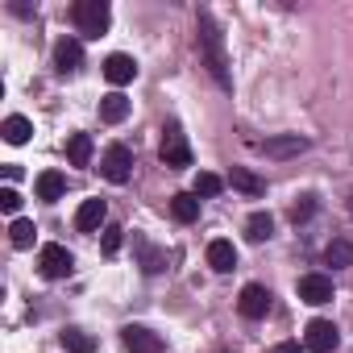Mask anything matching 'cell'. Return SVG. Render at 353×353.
<instances>
[{
    "label": "cell",
    "instance_id": "obj_1",
    "mask_svg": "<svg viewBox=\"0 0 353 353\" xmlns=\"http://www.w3.org/2000/svg\"><path fill=\"white\" fill-rule=\"evenodd\" d=\"M196 46H200V63L208 67V75L229 92L233 88V75H229V54H225V34L216 26L212 13H200L196 17Z\"/></svg>",
    "mask_w": 353,
    "mask_h": 353
},
{
    "label": "cell",
    "instance_id": "obj_2",
    "mask_svg": "<svg viewBox=\"0 0 353 353\" xmlns=\"http://www.w3.org/2000/svg\"><path fill=\"white\" fill-rule=\"evenodd\" d=\"M71 17H75L83 38H100L108 30V21H112V9H108V0H79L71 9Z\"/></svg>",
    "mask_w": 353,
    "mask_h": 353
},
{
    "label": "cell",
    "instance_id": "obj_3",
    "mask_svg": "<svg viewBox=\"0 0 353 353\" xmlns=\"http://www.w3.org/2000/svg\"><path fill=\"white\" fill-rule=\"evenodd\" d=\"M100 170H104V179L108 183H125L129 179V170H133V150L129 145H108L104 150V158H100Z\"/></svg>",
    "mask_w": 353,
    "mask_h": 353
},
{
    "label": "cell",
    "instance_id": "obj_4",
    "mask_svg": "<svg viewBox=\"0 0 353 353\" xmlns=\"http://www.w3.org/2000/svg\"><path fill=\"white\" fill-rule=\"evenodd\" d=\"M303 345H307L312 353H332V349L341 345V332H336L332 320H312V324L303 328Z\"/></svg>",
    "mask_w": 353,
    "mask_h": 353
},
{
    "label": "cell",
    "instance_id": "obj_5",
    "mask_svg": "<svg viewBox=\"0 0 353 353\" xmlns=\"http://www.w3.org/2000/svg\"><path fill=\"white\" fill-rule=\"evenodd\" d=\"M162 162L166 166H192V145H188V137H183L179 125H170L162 133Z\"/></svg>",
    "mask_w": 353,
    "mask_h": 353
},
{
    "label": "cell",
    "instance_id": "obj_6",
    "mask_svg": "<svg viewBox=\"0 0 353 353\" xmlns=\"http://www.w3.org/2000/svg\"><path fill=\"white\" fill-rule=\"evenodd\" d=\"M71 270H75V258H71L67 245H59V241L42 245V274L46 279H67Z\"/></svg>",
    "mask_w": 353,
    "mask_h": 353
},
{
    "label": "cell",
    "instance_id": "obj_7",
    "mask_svg": "<svg viewBox=\"0 0 353 353\" xmlns=\"http://www.w3.org/2000/svg\"><path fill=\"white\" fill-rule=\"evenodd\" d=\"M121 341H125L129 353H162V336L150 332L145 324H125L121 328Z\"/></svg>",
    "mask_w": 353,
    "mask_h": 353
},
{
    "label": "cell",
    "instance_id": "obj_8",
    "mask_svg": "<svg viewBox=\"0 0 353 353\" xmlns=\"http://www.w3.org/2000/svg\"><path fill=\"white\" fill-rule=\"evenodd\" d=\"M258 150H262L266 158H295V154L307 150V137H299V133H279V137L258 141Z\"/></svg>",
    "mask_w": 353,
    "mask_h": 353
},
{
    "label": "cell",
    "instance_id": "obj_9",
    "mask_svg": "<svg viewBox=\"0 0 353 353\" xmlns=\"http://www.w3.org/2000/svg\"><path fill=\"white\" fill-rule=\"evenodd\" d=\"M237 307H241V316H245V320H262V316L270 312V291H266L262 283H250V287H241Z\"/></svg>",
    "mask_w": 353,
    "mask_h": 353
},
{
    "label": "cell",
    "instance_id": "obj_10",
    "mask_svg": "<svg viewBox=\"0 0 353 353\" xmlns=\"http://www.w3.org/2000/svg\"><path fill=\"white\" fill-rule=\"evenodd\" d=\"M299 299L312 303V307L328 303V299H332V279H328V274H303V279H299Z\"/></svg>",
    "mask_w": 353,
    "mask_h": 353
},
{
    "label": "cell",
    "instance_id": "obj_11",
    "mask_svg": "<svg viewBox=\"0 0 353 353\" xmlns=\"http://www.w3.org/2000/svg\"><path fill=\"white\" fill-rule=\"evenodd\" d=\"M83 67V46L75 42V38H63L59 46H54V71L59 75H75Z\"/></svg>",
    "mask_w": 353,
    "mask_h": 353
},
{
    "label": "cell",
    "instance_id": "obj_12",
    "mask_svg": "<svg viewBox=\"0 0 353 353\" xmlns=\"http://www.w3.org/2000/svg\"><path fill=\"white\" fill-rule=\"evenodd\" d=\"M104 216H108V204L104 200H83L79 212H75V229L79 233H96L104 225Z\"/></svg>",
    "mask_w": 353,
    "mask_h": 353
},
{
    "label": "cell",
    "instance_id": "obj_13",
    "mask_svg": "<svg viewBox=\"0 0 353 353\" xmlns=\"http://www.w3.org/2000/svg\"><path fill=\"white\" fill-rule=\"evenodd\" d=\"M133 75H137V63H133L129 54H108V59H104V79H108V83L125 88Z\"/></svg>",
    "mask_w": 353,
    "mask_h": 353
},
{
    "label": "cell",
    "instance_id": "obj_14",
    "mask_svg": "<svg viewBox=\"0 0 353 353\" xmlns=\"http://www.w3.org/2000/svg\"><path fill=\"white\" fill-rule=\"evenodd\" d=\"M208 266H212L216 274H229V270L237 266V250H233V241L216 237V241L208 245Z\"/></svg>",
    "mask_w": 353,
    "mask_h": 353
},
{
    "label": "cell",
    "instance_id": "obj_15",
    "mask_svg": "<svg viewBox=\"0 0 353 353\" xmlns=\"http://www.w3.org/2000/svg\"><path fill=\"white\" fill-rule=\"evenodd\" d=\"M63 192H67V179H63L59 170H42L38 174V200L54 204V200H63Z\"/></svg>",
    "mask_w": 353,
    "mask_h": 353
},
{
    "label": "cell",
    "instance_id": "obj_16",
    "mask_svg": "<svg viewBox=\"0 0 353 353\" xmlns=\"http://www.w3.org/2000/svg\"><path fill=\"white\" fill-rule=\"evenodd\" d=\"M324 262H328L332 270L353 266V241H349V237H332V241H328V250H324Z\"/></svg>",
    "mask_w": 353,
    "mask_h": 353
},
{
    "label": "cell",
    "instance_id": "obj_17",
    "mask_svg": "<svg viewBox=\"0 0 353 353\" xmlns=\"http://www.w3.org/2000/svg\"><path fill=\"white\" fill-rule=\"evenodd\" d=\"M30 133H34V121L30 117H9L5 125H0V137H5L9 145H26Z\"/></svg>",
    "mask_w": 353,
    "mask_h": 353
},
{
    "label": "cell",
    "instance_id": "obj_18",
    "mask_svg": "<svg viewBox=\"0 0 353 353\" xmlns=\"http://www.w3.org/2000/svg\"><path fill=\"white\" fill-rule=\"evenodd\" d=\"M170 212H174V221L192 225V221L200 216V196H192V192H179V196H170Z\"/></svg>",
    "mask_w": 353,
    "mask_h": 353
},
{
    "label": "cell",
    "instance_id": "obj_19",
    "mask_svg": "<svg viewBox=\"0 0 353 353\" xmlns=\"http://www.w3.org/2000/svg\"><path fill=\"white\" fill-rule=\"evenodd\" d=\"M129 117V100L121 96V92H108L104 100H100V121H108V125H121Z\"/></svg>",
    "mask_w": 353,
    "mask_h": 353
},
{
    "label": "cell",
    "instance_id": "obj_20",
    "mask_svg": "<svg viewBox=\"0 0 353 353\" xmlns=\"http://www.w3.org/2000/svg\"><path fill=\"white\" fill-rule=\"evenodd\" d=\"M229 183H233L237 192H245V196H262V192H266V183L258 179L254 170H245V166H233V174H229Z\"/></svg>",
    "mask_w": 353,
    "mask_h": 353
},
{
    "label": "cell",
    "instance_id": "obj_21",
    "mask_svg": "<svg viewBox=\"0 0 353 353\" xmlns=\"http://www.w3.org/2000/svg\"><path fill=\"white\" fill-rule=\"evenodd\" d=\"M245 237H250V241H270V237H274V216H270V212H254V216L245 221Z\"/></svg>",
    "mask_w": 353,
    "mask_h": 353
},
{
    "label": "cell",
    "instance_id": "obj_22",
    "mask_svg": "<svg viewBox=\"0 0 353 353\" xmlns=\"http://www.w3.org/2000/svg\"><path fill=\"white\" fill-rule=\"evenodd\" d=\"M67 158H71V166H88V162H92V137H88V133H71Z\"/></svg>",
    "mask_w": 353,
    "mask_h": 353
},
{
    "label": "cell",
    "instance_id": "obj_23",
    "mask_svg": "<svg viewBox=\"0 0 353 353\" xmlns=\"http://www.w3.org/2000/svg\"><path fill=\"white\" fill-rule=\"evenodd\" d=\"M137 254H141V270H145V274H162V270H166V254L154 250V245H145L141 237H137Z\"/></svg>",
    "mask_w": 353,
    "mask_h": 353
},
{
    "label": "cell",
    "instance_id": "obj_24",
    "mask_svg": "<svg viewBox=\"0 0 353 353\" xmlns=\"http://www.w3.org/2000/svg\"><path fill=\"white\" fill-rule=\"evenodd\" d=\"M63 349H67V353H92L96 341H92L83 328H67V332H63Z\"/></svg>",
    "mask_w": 353,
    "mask_h": 353
},
{
    "label": "cell",
    "instance_id": "obj_25",
    "mask_svg": "<svg viewBox=\"0 0 353 353\" xmlns=\"http://www.w3.org/2000/svg\"><path fill=\"white\" fill-rule=\"evenodd\" d=\"M34 237H38V233H34V221H13V225H9V241H13L17 250H30Z\"/></svg>",
    "mask_w": 353,
    "mask_h": 353
},
{
    "label": "cell",
    "instance_id": "obj_26",
    "mask_svg": "<svg viewBox=\"0 0 353 353\" xmlns=\"http://www.w3.org/2000/svg\"><path fill=\"white\" fill-rule=\"evenodd\" d=\"M221 188H225L221 174H212V170H200V174H196V196H216Z\"/></svg>",
    "mask_w": 353,
    "mask_h": 353
},
{
    "label": "cell",
    "instance_id": "obj_27",
    "mask_svg": "<svg viewBox=\"0 0 353 353\" xmlns=\"http://www.w3.org/2000/svg\"><path fill=\"white\" fill-rule=\"evenodd\" d=\"M312 212H316V196H299V200L291 204V221H295V225H303Z\"/></svg>",
    "mask_w": 353,
    "mask_h": 353
},
{
    "label": "cell",
    "instance_id": "obj_28",
    "mask_svg": "<svg viewBox=\"0 0 353 353\" xmlns=\"http://www.w3.org/2000/svg\"><path fill=\"white\" fill-rule=\"evenodd\" d=\"M0 208L13 216V212L21 208V192H17V188H0Z\"/></svg>",
    "mask_w": 353,
    "mask_h": 353
},
{
    "label": "cell",
    "instance_id": "obj_29",
    "mask_svg": "<svg viewBox=\"0 0 353 353\" xmlns=\"http://www.w3.org/2000/svg\"><path fill=\"white\" fill-rule=\"evenodd\" d=\"M121 237H125V229L121 225H108L104 229V254H117L121 250Z\"/></svg>",
    "mask_w": 353,
    "mask_h": 353
},
{
    "label": "cell",
    "instance_id": "obj_30",
    "mask_svg": "<svg viewBox=\"0 0 353 353\" xmlns=\"http://www.w3.org/2000/svg\"><path fill=\"white\" fill-rule=\"evenodd\" d=\"M270 353H299V345H295V341H283V345H274Z\"/></svg>",
    "mask_w": 353,
    "mask_h": 353
},
{
    "label": "cell",
    "instance_id": "obj_31",
    "mask_svg": "<svg viewBox=\"0 0 353 353\" xmlns=\"http://www.w3.org/2000/svg\"><path fill=\"white\" fill-rule=\"evenodd\" d=\"M349 212H353V196H349Z\"/></svg>",
    "mask_w": 353,
    "mask_h": 353
}]
</instances>
